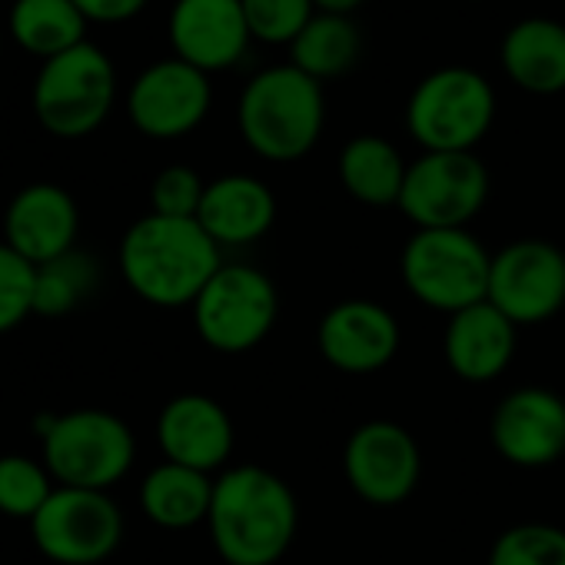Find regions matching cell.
Wrapping results in <instances>:
<instances>
[{"mask_svg": "<svg viewBox=\"0 0 565 565\" xmlns=\"http://www.w3.org/2000/svg\"><path fill=\"white\" fill-rule=\"evenodd\" d=\"M210 542L226 565H276L300 529V502L290 482L263 466L223 469L206 515Z\"/></svg>", "mask_w": 565, "mask_h": 565, "instance_id": "6da1fadb", "label": "cell"}, {"mask_svg": "<svg viewBox=\"0 0 565 565\" xmlns=\"http://www.w3.org/2000/svg\"><path fill=\"white\" fill-rule=\"evenodd\" d=\"M223 266L220 246L196 220L147 213L120 239V273L150 307H193L213 273Z\"/></svg>", "mask_w": 565, "mask_h": 565, "instance_id": "7a4b0ae2", "label": "cell"}, {"mask_svg": "<svg viewBox=\"0 0 565 565\" xmlns=\"http://www.w3.org/2000/svg\"><path fill=\"white\" fill-rule=\"evenodd\" d=\"M236 130L259 160H303L327 130L323 84L297 71L290 61L256 71L239 90Z\"/></svg>", "mask_w": 565, "mask_h": 565, "instance_id": "3957f363", "label": "cell"}, {"mask_svg": "<svg viewBox=\"0 0 565 565\" xmlns=\"http://www.w3.org/2000/svg\"><path fill=\"white\" fill-rule=\"evenodd\" d=\"M495 124V90L476 67L429 71L406 100V130L423 153H476Z\"/></svg>", "mask_w": 565, "mask_h": 565, "instance_id": "277c9868", "label": "cell"}, {"mask_svg": "<svg viewBox=\"0 0 565 565\" xmlns=\"http://www.w3.org/2000/svg\"><path fill=\"white\" fill-rule=\"evenodd\" d=\"M492 253L469 230H416L399 253L409 297L436 313H459L486 300Z\"/></svg>", "mask_w": 565, "mask_h": 565, "instance_id": "5b68a950", "label": "cell"}, {"mask_svg": "<svg viewBox=\"0 0 565 565\" xmlns=\"http://www.w3.org/2000/svg\"><path fill=\"white\" fill-rule=\"evenodd\" d=\"M44 446V466L57 486L107 492L117 486L134 459V429L107 409H74L64 416H47L38 429Z\"/></svg>", "mask_w": 565, "mask_h": 565, "instance_id": "8992f818", "label": "cell"}, {"mask_svg": "<svg viewBox=\"0 0 565 565\" xmlns=\"http://www.w3.org/2000/svg\"><path fill=\"white\" fill-rule=\"evenodd\" d=\"M114 104H117V67L90 41L54 61H44L31 90V107L38 124L61 140H81L100 130Z\"/></svg>", "mask_w": 565, "mask_h": 565, "instance_id": "52a82bcc", "label": "cell"}, {"mask_svg": "<svg viewBox=\"0 0 565 565\" xmlns=\"http://www.w3.org/2000/svg\"><path fill=\"white\" fill-rule=\"evenodd\" d=\"M190 310L196 337L213 353L243 356L256 350L276 327V282L259 266L223 263Z\"/></svg>", "mask_w": 565, "mask_h": 565, "instance_id": "ba28073f", "label": "cell"}, {"mask_svg": "<svg viewBox=\"0 0 565 565\" xmlns=\"http://www.w3.org/2000/svg\"><path fill=\"white\" fill-rule=\"evenodd\" d=\"M486 200L489 170L476 153H419L396 206L416 230H469Z\"/></svg>", "mask_w": 565, "mask_h": 565, "instance_id": "9c48e42d", "label": "cell"}, {"mask_svg": "<svg viewBox=\"0 0 565 565\" xmlns=\"http://www.w3.org/2000/svg\"><path fill=\"white\" fill-rule=\"evenodd\" d=\"M31 535L57 565H100L124 542V512L110 492L57 486L31 519Z\"/></svg>", "mask_w": 565, "mask_h": 565, "instance_id": "30bf717a", "label": "cell"}, {"mask_svg": "<svg viewBox=\"0 0 565 565\" xmlns=\"http://www.w3.org/2000/svg\"><path fill=\"white\" fill-rule=\"evenodd\" d=\"M486 300L515 327H542L565 307L562 246L525 236L492 253Z\"/></svg>", "mask_w": 565, "mask_h": 565, "instance_id": "8fae6325", "label": "cell"}, {"mask_svg": "<svg viewBox=\"0 0 565 565\" xmlns=\"http://www.w3.org/2000/svg\"><path fill=\"white\" fill-rule=\"evenodd\" d=\"M213 107V84L180 57L147 64L127 90V117L150 140L190 137Z\"/></svg>", "mask_w": 565, "mask_h": 565, "instance_id": "7c38bea8", "label": "cell"}, {"mask_svg": "<svg viewBox=\"0 0 565 565\" xmlns=\"http://www.w3.org/2000/svg\"><path fill=\"white\" fill-rule=\"evenodd\" d=\"M343 472L363 502L399 505L419 486L423 452L403 423L370 419L350 433L343 449Z\"/></svg>", "mask_w": 565, "mask_h": 565, "instance_id": "4fadbf2b", "label": "cell"}, {"mask_svg": "<svg viewBox=\"0 0 565 565\" xmlns=\"http://www.w3.org/2000/svg\"><path fill=\"white\" fill-rule=\"evenodd\" d=\"M167 41L173 57L206 77L233 71L256 44L239 0H173Z\"/></svg>", "mask_w": 565, "mask_h": 565, "instance_id": "5bb4252c", "label": "cell"}, {"mask_svg": "<svg viewBox=\"0 0 565 565\" xmlns=\"http://www.w3.org/2000/svg\"><path fill=\"white\" fill-rule=\"evenodd\" d=\"M495 452L519 469H545L565 456V399L545 386H519L492 409Z\"/></svg>", "mask_w": 565, "mask_h": 565, "instance_id": "9a60e30c", "label": "cell"}, {"mask_svg": "<svg viewBox=\"0 0 565 565\" xmlns=\"http://www.w3.org/2000/svg\"><path fill=\"white\" fill-rule=\"evenodd\" d=\"M403 333L396 317L376 300H343L330 307L317 327V350L320 356L350 376H366L393 363L399 353Z\"/></svg>", "mask_w": 565, "mask_h": 565, "instance_id": "2e32d148", "label": "cell"}, {"mask_svg": "<svg viewBox=\"0 0 565 565\" xmlns=\"http://www.w3.org/2000/svg\"><path fill=\"white\" fill-rule=\"evenodd\" d=\"M157 443L167 462L213 476L226 469L236 433L220 399L206 393H180L157 416Z\"/></svg>", "mask_w": 565, "mask_h": 565, "instance_id": "e0dca14e", "label": "cell"}, {"mask_svg": "<svg viewBox=\"0 0 565 565\" xmlns=\"http://www.w3.org/2000/svg\"><path fill=\"white\" fill-rule=\"evenodd\" d=\"M81 210L61 183H31L14 193L4 213V243L28 263L44 266L77 249Z\"/></svg>", "mask_w": 565, "mask_h": 565, "instance_id": "ac0fdd59", "label": "cell"}, {"mask_svg": "<svg viewBox=\"0 0 565 565\" xmlns=\"http://www.w3.org/2000/svg\"><path fill=\"white\" fill-rule=\"evenodd\" d=\"M515 347H519V327L509 317H502L489 300L452 313L443 333L446 366L462 383L499 380L512 366Z\"/></svg>", "mask_w": 565, "mask_h": 565, "instance_id": "d6986e66", "label": "cell"}, {"mask_svg": "<svg viewBox=\"0 0 565 565\" xmlns=\"http://www.w3.org/2000/svg\"><path fill=\"white\" fill-rule=\"evenodd\" d=\"M196 223L210 239L223 246H249L263 239L276 223L273 190L249 173H223L206 183Z\"/></svg>", "mask_w": 565, "mask_h": 565, "instance_id": "ffe728a7", "label": "cell"}, {"mask_svg": "<svg viewBox=\"0 0 565 565\" xmlns=\"http://www.w3.org/2000/svg\"><path fill=\"white\" fill-rule=\"evenodd\" d=\"M502 74L532 97L565 90V24L555 18H522L499 41Z\"/></svg>", "mask_w": 565, "mask_h": 565, "instance_id": "44dd1931", "label": "cell"}, {"mask_svg": "<svg viewBox=\"0 0 565 565\" xmlns=\"http://www.w3.org/2000/svg\"><path fill=\"white\" fill-rule=\"evenodd\" d=\"M409 163L399 147L380 134H360L343 143L337 157V177L343 190L363 206H396Z\"/></svg>", "mask_w": 565, "mask_h": 565, "instance_id": "7402d4cb", "label": "cell"}, {"mask_svg": "<svg viewBox=\"0 0 565 565\" xmlns=\"http://www.w3.org/2000/svg\"><path fill=\"white\" fill-rule=\"evenodd\" d=\"M213 482L206 472L163 459L140 482V509L160 529H193L210 515Z\"/></svg>", "mask_w": 565, "mask_h": 565, "instance_id": "603a6c76", "label": "cell"}, {"mask_svg": "<svg viewBox=\"0 0 565 565\" xmlns=\"http://www.w3.org/2000/svg\"><path fill=\"white\" fill-rule=\"evenodd\" d=\"M87 18L74 0H14L8 14V31L21 51L54 61L87 41Z\"/></svg>", "mask_w": 565, "mask_h": 565, "instance_id": "cb8c5ba5", "label": "cell"}, {"mask_svg": "<svg viewBox=\"0 0 565 565\" xmlns=\"http://www.w3.org/2000/svg\"><path fill=\"white\" fill-rule=\"evenodd\" d=\"M363 54V34L353 18L340 14H317L300 38L290 44V64L307 77L327 84L347 77Z\"/></svg>", "mask_w": 565, "mask_h": 565, "instance_id": "d4e9b609", "label": "cell"}, {"mask_svg": "<svg viewBox=\"0 0 565 565\" xmlns=\"http://www.w3.org/2000/svg\"><path fill=\"white\" fill-rule=\"evenodd\" d=\"M100 282L97 263L81 253L71 249L67 256L38 266V290H34V313L38 317H64L71 310H77Z\"/></svg>", "mask_w": 565, "mask_h": 565, "instance_id": "484cf974", "label": "cell"}, {"mask_svg": "<svg viewBox=\"0 0 565 565\" xmlns=\"http://www.w3.org/2000/svg\"><path fill=\"white\" fill-rule=\"evenodd\" d=\"M57 482L44 462L31 456H0V515L31 522L54 495Z\"/></svg>", "mask_w": 565, "mask_h": 565, "instance_id": "4316f807", "label": "cell"}, {"mask_svg": "<svg viewBox=\"0 0 565 565\" xmlns=\"http://www.w3.org/2000/svg\"><path fill=\"white\" fill-rule=\"evenodd\" d=\"M489 565H565V529L548 522H519L499 532Z\"/></svg>", "mask_w": 565, "mask_h": 565, "instance_id": "83f0119b", "label": "cell"}, {"mask_svg": "<svg viewBox=\"0 0 565 565\" xmlns=\"http://www.w3.org/2000/svg\"><path fill=\"white\" fill-rule=\"evenodd\" d=\"M256 44L290 47L300 31L320 14L313 0H239Z\"/></svg>", "mask_w": 565, "mask_h": 565, "instance_id": "f1b7e54d", "label": "cell"}, {"mask_svg": "<svg viewBox=\"0 0 565 565\" xmlns=\"http://www.w3.org/2000/svg\"><path fill=\"white\" fill-rule=\"evenodd\" d=\"M38 266L0 239V337L18 330L34 313Z\"/></svg>", "mask_w": 565, "mask_h": 565, "instance_id": "f546056e", "label": "cell"}, {"mask_svg": "<svg viewBox=\"0 0 565 565\" xmlns=\"http://www.w3.org/2000/svg\"><path fill=\"white\" fill-rule=\"evenodd\" d=\"M203 193H206V183L193 167H183V163L163 167L150 183V213L196 220Z\"/></svg>", "mask_w": 565, "mask_h": 565, "instance_id": "4dcf8cb0", "label": "cell"}, {"mask_svg": "<svg viewBox=\"0 0 565 565\" xmlns=\"http://www.w3.org/2000/svg\"><path fill=\"white\" fill-rule=\"evenodd\" d=\"M74 4L87 18V24L117 28V24H130L134 18H140L150 0H74Z\"/></svg>", "mask_w": 565, "mask_h": 565, "instance_id": "1f68e13d", "label": "cell"}, {"mask_svg": "<svg viewBox=\"0 0 565 565\" xmlns=\"http://www.w3.org/2000/svg\"><path fill=\"white\" fill-rule=\"evenodd\" d=\"M320 14H340V18H350L353 11H360L366 0H313Z\"/></svg>", "mask_w": 565, "mask_h": 565, "instance_id": "d6a6232c", "label": "cell"}, {"mask_svg": "<svg viewBox=\"0 0 565 565\" xmlns=\"http://www.w3.org/2000/svg\"><path fill=\"white\" fill-rule=\"evenodd\" d=\"M562 4H565V0H562Z\"/></svg>", "mask_w": 565, "mask_h": 565, "instance_id": "836d02e7", "label": "cell"}]
</instances>
